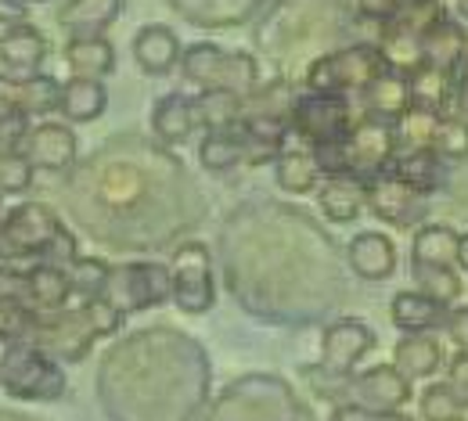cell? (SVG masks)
<instances>
[{"label":"cell","instance_id":"25","mask_svg":"<svg viewBox=\"0 0 468 421\" xmlns=\"http://www.w3.org/2000/svg\"><path fill=\"white\" fill-rule=\"evenodd\" d=\"M65 61L76 76L105 79L116 72V47L105 37H69L65 40Z\"/></svg>","mask_w":468,"mask_h":421},{"label":"cell","instance_id":"20","mask_svg":"<svg viewBox=\"0 0 468 421\" xmlns=\"http://www.w3.org/2000/svg\"><path fill=\"white\" fill-rule=\"evenodd\" d=\"M389 317L404 335H425V332L447 324V306L440 300H432V296H425V292H418V289L414 292L404 289L389 302Z\"/></svg>","mask_w":468,"mask_h":421},{"label":"cell","instance_id":"7","mask_svg":"<svg viewBox=\"0 0 468 421\" xmlns=\"http://www.w3.org/2000/svg\"><path fill=\"white\" fill-rule=\"evenodd\" d=\"M170 274H174V302L184 313L198 317L213 310L217 285H213V256L206 241H184L174 252Z\"/></svg>","mask_w":468,"mask_h":421},{"label":"cell","instance_id":"3","mask_svg":"<svg viewBox=\"0 0 468 421\" xmlns=\"http://www.w3.org/2000/svg\"><path fill=\"white\" fill-rule=\"evenodd\" d=\"M184 79L217 90V94H234V98H252L260 87V65L245 51H224L217 44H191L180 58Z\"/></svg>","mask_w":468,"mask_h":421},{"label":"cell","instance_id":"36","mask_svg":"<svg viewBox=\"0 0 468 421\" xmlns=\"http://www.w3.org/2000/svg\"><path fill=\"white\" fill-rule=\"evenodd\" d=\"M80 317L87 321V328L94 332V339H109V335H116L119 328H122V321H126V313L119 310L116 302L105 300V296H98V300H83Z\"/></svg>","mask_w":468,"mask_h":421},{"label":"cell","instance_id":"33","mask_svg":"<svg viewBox=\"0 0 468 421\" xmlns=\"http://www.w3.org/2000/svg\"><path fill=\"white\" fill-rule=\"evenodd\" d=\"M69 285H72V296H83V300H98L109 285V274L112 267L98 256H76L69 267Z\"/></svg>","mask_w":468,"mask_h":421},{"label":"cell","instance_id":"37","mask_svg":"<svg viewBox=\"0 0 468 421\" xmlns=\"http://www.w3.org/2000/svg\"><path fill=\"white\" fill-rule=\"evenodd\" d=\"M462 415V393L454 385H429L421 393V418L425 421H458Z\"/></svg>","mask_w":468,"mask_h":421},{"label":"cell","instance_id":"46","mask_svg":"<svg viewBox=\"0 0 468 421\" xmlns=\"http://www.w3.org/2000/svg\"><path fill=\"white\" fill-rule=\"evenodd\" d=\"M458 267L468 270V235H462V241H458Z\"/></svg>","mask_w":468,"mask_h":421},{"label":"cell","instance_id":"38","mask_svg":"<svg viewBox=\"0 0 468 421\" xmlns=\"http://www.w3.org/2000/svg\"><path fill=\"white\" fill-rule=\"evenodd\" d=\"M33 174H37V166L22 152L0 155V195H22V191H29L33 187Z\"/></svg>","mask_w":468,"mask_h":421},{"label":"cell","instance_id":"1","mask_svg":"<svg viewBox=\"0 0 468 421\" xmlns=\"http://www.w3.org/2000/svg\"><path fill=\"white\" fill-rule=\"evenodd\" d=\"M0 227H4L7 259H15L22 267V274L29 267H37V263L69 267L80 256L76 252V238L69 235V227L58 220V213L51 205H44V202H22V205L7 209L0 216Z\"/></svg>","mask_w":468,"mask_h":421},{"label":"cell","instance_id":"41","mask_svg":"<svg viewBox=\"0 0 468 421\" xmlns=\"http://www.w3.org/2000/svg\"><path fill=\"white\" fill-rule=\"evenodd\" d=\"M332 421H408L400 411H371V407H360V404H343L335 407Z\"/></svg>","mask_w":468,"mask_h":421},{"label":"cell","instance_id":"34","mask_svg":"<svg viewBox=\"0 0 468 421\" xmlns=\"http://www.w3.org/2000/svg\"><path fill=\"white\" fill-rule=\"evenodd\" d=\"M432 152L447 163H465L468 159V120L465 116H443L432 137Z\"/></svg>","mask_w":468,"mask_h":421},{"label":"cell","instance_id":"21","mask_svg":"<svg viewBox=\"0 0 468 421\" xmlns=\"http://www.w3.org/2000/svg\"><path fill=\"white\" fill-rule=\"evenodd\" d=\"M122 11V0H65L58 7V26L69 37H105Z\"/></svg>","mask_w":468,"mask_h":421},{"label":"cell","instance_id":"9","mask_svg":"<svg viewBox=\"0 0 468 421\" xmlns=\"http://www.w3.org/2000/svg\"><path fill=\"white\" fill-rule=\"evenodd\" d=\"M425 198L397 174H378L367 181V209L389 227H410L425 216Z\"/></svg>","mask_w":468,"mask_h":421},{"label":"cell","instance_id":"17","mask_svg":"<svg viewBox=\"0 0 468 421\" xmlns=\"http://www.w3.org/2000/svg\"><path fill=\"white\" fill-rule=\"evenodd\" d=\"M206 122H202V105H198V98H187V94H166L163 101H155V109H152V130H155V137L159 141H166V144H184L195 130H202Z\"/></svg>","mask_w":468,"mask_h":421},{"label":"cell","instance_id":"28","mask_svg":"<svg viewBox=\"0 0 468 421\" xmlns=\"http://www.w3.org/2000/svg\"><path fill=\"white\" fill-rule=\"evenodd\" d=\"M462 235L447 224H425L410 245V267H454Z\"/></svg>","mask_w":468,"mask_h":421},{"label":"cell","instance_id":"27","mask_svg":"<svg viewBox=\"0 0 468 421\" xmlns=\"http://www.w3.org/2000/svg\"><path fill=\"white\" fill-rule=\"evenodd\" d=\"M324 177L314 148H285L278 159H274V181L282 191L289 195H310Z\"/></svg>","mask_w":468,"mask_h":421},{"label":"cell","instance_id":"31","mask_svg":"<svg viewBox=\"0 0 468 421\" xmlns=\"http://www.w3.org/2000/svg\"><path fill=\"white\" fill-rule=\"evenodd\" d=\"M440 112L432 109H410L404 120L397 122V155L404 152H418V148H432V137H436V126H440Z\"/></svg>","mask_w":468,"mask_h":421},{"label":"cell","instance_id":"13","mask_svg":"<svg viewBox=\"0 0 468 421\" xmlns=\"http://www.w3.org/2000/svg\"><path fill=\"white\" fill-rule=\"evenodd\" d=\"M76 152H80V141H76L72 126L51 122V120L33 126L29 137H26V148H22V155H26L37 170H55V174H58V170H69V166L76 163Z\"/></svg>","mask_w":468,"mask_h":421},{"label":"cell","instance_id":"39","mask_svg":"<svg viewBox=\"0 0 468 421\" xmlns=\"http://www.w3.org/2000/svg\"><path fill=\"white\" fill-rule=\"evenodd\" d=\"M29 130H33V126H29V116H26V112H18V109H4V105H0V155L22 152Z\"/></svg>","mask_w":468,"mask_h":421},{"label":"cell","instance_id":"24","mask_svg":"<svg viewBox=\"0 0 468 421\" xmlns=\"http://www.w3.org/2000/svg\"><path fill=\"white\" fill-rule=\"evenodd\" d=\"M198 163L209 170V174H228L234 166L249 163V144L234 126H224V130H206L202 144H198Z\"/></svg>","mask_w":468,"mask_h":421},{"label":"cell","instance_id":"26","mask_svg":"<svg viewBox=\"0 0 468 421\" xmlns=\"http://www.w3.org/2000/svg\"><path fill=\"white\" fill-rule=\"evenodd\" d=\"M465 29L451 18H440L425 40H421V65H432V68H443V72H454L462 68V55H465Z\"/></svg>","mask_w":468,"mask_h":421},{"label":"cell","instance_id":"16","mask_svg":"<svg viewBox=\"0 0 468 421\" xmlns=\"http://www.w3.org/2000/svg\"><path fill=\"white\" fill-rule=\"evenodd\" d=\"M180 58H184V47H180V40H176V33L170 26L152 22V26L137 29V37H133V61H137L141 72L166 76V72H174L176 65H180Z\"/></svg>","mask_w":468,"mask_h":421},{"label":"cell","instance_id":"43","mask_svg":"<svg viewBox=\"0 0 468 421\" xmlns=\"http://www.w3.org/2000/svg\"><path fill=\"white\" fill-rule=\"evenodd\" d=\"M29 18V0H0V26H18Z\"/></svg>","mask_w":468,"mask_h":421},{"label":"cell","instance_id":"30","mask_svg":"<svg viewBox=\"0 0 468 421\" xmlns=\"http://www.w3.org/2000/svg\"><path fill=\"white\" fill-rule=\"evenodd\" d=\"M443 163H447V159H440L432 148H418V152H404V155H397L393 174H397V177H404L414 191L432 195V191H440V187L447 184V170H443Z\"/></svg>","mask_w":468,"mask_h":421},{"label":"cell","instance_id":"6","mask_svg":"<svg viewBox=\"0 0 468 421\" xmlns=\"http://www.w3.org/2000/svg\"><path fill=\"white\" fill-rule=\"evenodd\" d=\"M353 105L346 94H317L306 90L303 98H295L292 105V130L299 137H306L314 148L317 144H332V141H346L353 133Z\"/></svg>","mask_w":468,"mask_h":421},{"label":"cell","instance_id":"49","mask_svg":"<svg viewBox=\"0 0 468 421\" xmlns=\"http://www.w3.org/2000/svg\"><path fill=\"white\" fill-rule=\"evenodd\" d=\"M462 72L468 76V40H465V55H462Z\"/></svg>","mask_w":468,"mask_h":421},{"label":"cell","instance_id":"12","mask_svg":"<svg viewBox=\"0 0 468 421\" xmlns=\"http://www.w3.org/2000/svg\"><path fill=\"white\" fill-rule=\"evenodd\" d=\"M364 109L371 120H386V122H400L414 109V90H410V72L404 68H393L386 65L364 90Z\"/></svg>","mask_w":468,"mask_h":421},{"label":"cell","instance_id":"22","mask_svg":"<svg viewBox=\"0 0 468 421\" xmlns=\"http://www.w3.org/2000/svg\"><path fill=\"white\" fill-rule=\"evenodd\" d=\"M105 109H109V90L101 79L72 76L69 83H61L58 112L65 116V122H94L105 116Z\"/></svg>","mask_w":468,"mask_h":421},{"label":"cell","instance_id":"29","mask_svg":"<svg viewBox=\"0 0 468 421\" xmlns=\"http://www.w3.org/2000/svg\"><path fill=\"white\" fill-rule=\"evenodd\" d=\"M393 363L408 374L410 382L418 378H432L440 367H443V346L440 339H432L429 332L425 335H404L393 350Z\"/></svg>","mask_w":468,"mask_h":421},{"label":"cell","instance_id":"48","mask_svg":"<svg viewBox=\"0 0 468 421\" xmlns=\"http://www.w3.org/2000/svg\"><path fill=\"white\" fill-rule=\"evenodd\" d=\"M458 421H468V396L462 400V415H458Z\"/></svg>","mask_w":468,"mask_h":421},{"label":"cell","instance_id":"45","mask_svg":"<svg viewBox=\"0 0 468 421\" xmlns=\"http://www.w3.org/2000/svg\"><path fill=\"white\" fill-rule=\"evenodd\" d=\"M454 105H458V112L468 120V76H462V83L454 87Z\"/></svg>","mask_w":468,"mask_h":421},{"label":"cell","instance_id":"32","mask_svg":"<svg viewBox=\"0 0 468 421\" xmlns=\"http://www.w3.org/2000/svg\"><path fill=\"white\" fill-rule=\"evenodd\" d=\"M410 90H414V105L418 109L443 112V105L451 98V72L432 68V65H418L410 72Z\"/></svg>","mask_w":468,"mask_h":421},{"label":"cell","instance_id":"4","mask_svg":"<svg viewBox=\"0 0 468 421\" xmlns=\"http://www.w3.org/2000/svg\"><path fill=\"white\" fill-rule=\"evenodd\" d=\"M389 61L382 58L378 44H353L343 51L321 55L310 61L306 68V90L317 94H350V90H364Z\"/></svg>","mask_w":468,"mask_h":421},{"label":"cell","instance_id":"15","mask_svg":"<svg viewBox=\"0 0 468 421\" xmlns=\"http://www.w3.org/2000/svg\"><path fill=\"white\" fill-rule=\"evenodd\" d=\"M317 209L332 224H353L367 209V181L356 174H332L321 181Z\"/></svg>","mask_w":468,"mask_h":421},{"label":"cell","instance_id":"19","mask_svg":"<svg viewBox=\"0 0 468 421\" xmlns=\"http://www.w3.org/2000/svg\"><path fill=\"white\" fill-rule=\"evenodd\" d=\"M350 267L364 281H386L397 270V245L382 231H360L346 248Z\"/></svg>","mask_w":468,"mask_h":421},{"label":"cell","instance_id":"14","mask_svg":"<svg viewBox=\"0 0 468 421\" xmlns=\"http://www.w3.org/2000/svg\"><path fill=\"white\" fill-rule=\"evenodd\" d=\"M0 105L18 109L26 116H48L61 105V83L55 76H40V72L22 79L0 76Z\"/></svg>","mask_w":468,"mask_h":421},{"label":"cell","instance_id":"2","mask_svg":"<svg viewBox=\"0 0 468 421\" xmlns=\"http://www.w3.org/2000/svg\"><path fill=\"white\" fill-rule=\"evenodd\" d=\"M0 385L15 400L51 404L65 393V371L33 342L0 339Z\"/></svg>","mask_w":468,"mask_h":421},{"label":"cell","instance_id":"18","mask_svg":"<svg viewBox=\"0 0 468 421\" xmlns=\"http://www.w3.org/2000/svg\"><path fill=\"white\" fill-rule=\"evenodd\" d=\"M44 58H48V37L37 26L18 22V26H7L0 33V61H4V68L18 72V76H37Z\"/></svg>","mask_w":468,"mask_h":421},{"label":"cell","instance_id":"47","mask_svg":"<svg viewBox=\"0 0 468 421\" xmlns=\"http://www.w3.org/2000/svg\"><path fill=\"white\" fill-rule=\"evenodd\" d=\"M7 259V245H4V227H0V263Z\"/></svg>","mask_w":468,"mask_h":421},{"label":"cell","instance_id":"11","mask_svg":"<svg viewBox=\"0 0 468 421\" xmlns=\"http://www.w3.org/2000/svg\"><path fill=\"white\" fill-rule=\"evenodd\" d=\"M353 396L360 407H371V411H400L404 404H410V378L397 367V363H378V367H367L360 371L350 382Z\"/></svg>","mask_w":468,"mask_h":421},{"label":"cell","instance_id":"10","mask_svg":"<svg viewBox=\"0 0 468 421\" xmlns=\"http://www.w3.org/2000/svg\"><path fill=\"white\" fill-rule=\"evenodd\" d=\"M371 350H375V332L356 317H343L328 324L321 335V363L332 374H350Z\"/></svg>","mask_w":468,"mask_h":421},{"label":"cell","instance_id":"40","mask_svg":"<svg viewBox=\"0 0 468 421\" xmlns=\"http://www.w3.org/2000/svg\"><path fill=\"white\" fill-rule=\"evenodd\" d=\"M353 4H356V15H360V18L378 22V29H382L386 22H393V18L404 11L408 0H353Z\"/></svg>","mask_w":468,"mask_h":421},{"label":"cell","instance_id":"44","mask_svg":"<svg viewBox=\"0 0 468 421\" xmlns=\"http://www.w3.org/2000/svg\"><path fill=\"white\" fill-rule=\"evenodd\" d=\"M451 385L468 396V350H458V357L451 361Z\"/></svg>","mask_w":468,"mask_h":421},{"label":"cell","instance_id":"50","mask_svg":"<svg viewBox=\"0 0 468 421\" xmlns=\"http://www.w3.org/2000/svg\"><path fill=\"white\" fill-rule=\"evenodd\" d=\"M0 198H4V195H0Z\"/></svg>","mask_w":468,"mask_h":421},{"label":"cell","instance_id":"23","mask_svg":"<svg viewBox=\"0 0 468 421\" xmlns=\"http://www.w3.org/2000/svg\"><path fill=\"white\" fill-rule=\"evenodd\" d=\"M22 292H26V300L33 302L37 310H44V313L65 310V302L72 296L69 270L58 267V263H37V267H29L22 274Z\"/></svg>","mask_w":468,"mask_h":421},{"label":"cell","instance_id":"5","mask_svg":"<svg viewBox=\"0 0 468 421\" xmlns=\"http://www.w3.org/2000/svg\"><path fill=\"white\" fill-rule=\"evenodd\" d=\"M109 302H116L122 313H141L148 306H163L174 300V274L163 263H126L112 267L109 285L101 292Z\"/></svg>","mask_w":468,"mask_h":421},{"label":"cell","instance_id":"42","mask_svg":"<svg viewBox=\"0 0 468 421\" xmlns=\"http://www.w3.org/2000/svg\"><path fill=\"white\" fill-rule=\"evenodd\" d=\"M443 328H447V339H451L458 350H468V306H462V310H451Z\"/></svg>","mask_w":468,"mask_h":421},{"label":"cell","instance_id":"8","mask_svg":"<svg viewBox=\"0 0 468 421\" xmlns=\"http://www.w3.org/2000/svg\"><path fill=\"white\" fill-rule=\"evenodd\" d=\"M346 152H350V174L371 181L378 174H386L389 163H397V122L386 120H356L353 133L346 137Z\"/></svg>","mask_w":468,"mask_h":421},{"label":"cell","instance_id":"35","mask_svg":"<svg viewBox=\"0 0 468 421\" xmlns=\"http://www.w3.org/2000/svg\"><path fill=\"white\" fill-rule=\"evenodd\" d=\"M414 281H418V292L440 300L443 306H451L462 296V278L451 267H414Z\"/></svg>","mask_w":468,"mask_h":421}]
</instances>
